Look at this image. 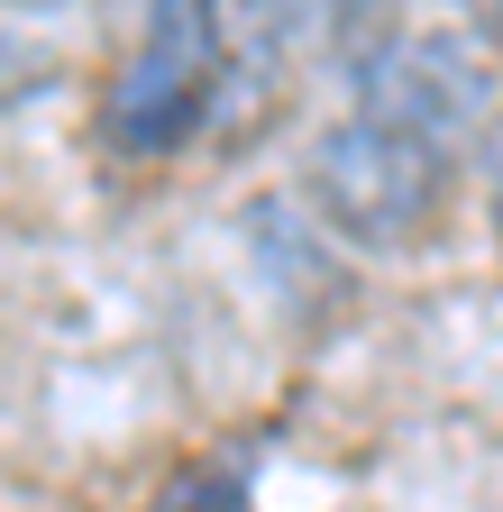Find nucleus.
Listing matches in <instances>:
<instances>
[{
  "instance_id": "f257e3e1",
  "label": "nucleus",
  "mask_w": 503,
  "mask_h": 512,
  "mask_svg": "<svg viewBox=\"0 0 503 512\" xmlns=\"http://www.w3.org/2000/svg\"><path fill=\"white\" fill-rule=\"evenodd\" d=\"M449 174H458V147L421 138V128H394V119H366V110H348L311 147V192H321L330 229L357 247L430 238L439 202H449Z\"/></svg>"
},
{
  "instance_id": "f03ea898",
  "label": "nucleus",
  "mask_w": 503,
  "mask_h": 512,
  "mask_svg": "<svg viewBox=\"0 0 503 512\" xmlns=\"http://www.w3.org/2000/svg\"><path fill=\"white\" fill-rule=\"evenodd\" d=\"M229 83V0H156L138 64L110 92V138L129 156H174L193 147Z\"/></svg>"
},
{
  "instance_id": "7ed1b4c3",
  "label": "nucleus",
  "mask_w": 503,
  "mask_h": 512,
  "mask_svg": "<svg viewBox=\"0 0 503 512\" xmlns=\"http://www.w3.org/2000/svg\"><path fill=\"white\" fill-rule=\"evenodd\" d=\"M348 83H357L366 119H394V128H421L439 147H467L503 101V64H494L485 37L439 28V37H385L366 64H348Z\"/></svg>"
},
{
  "instance_id": "20e7f679",
  "label": "nucleus",
  "mask_w": 503,
  "mask_h": 512,
  "mask_svg": "<svg viewBox=\"0 0 503 512\" xmlns=\"http://www.w3.org/2000/svg\"><path fill=\"white\" fill-rule=\"evenodd\" d=\"M46 74H55V55H46V46H28V37H0V110H10V101H28Z\"/></svg>"
},
{
  "instance_id": "39448f33",
  "label": "nucleus",
  "mask_w": 503,
  "mask_h": 512,
  "mask_svg": "<svg viewBox=\"0 0 503 512\" xmlns=\"http://www.w3.org/2000/svg\"><path fill=\"white\" fill-rule=\"evenodd\" d=\"M165 512H247V485H238V467H202Z\"/></svg>"
},
{
  "instance_id": "423d86ee",
  "label": "nucleus",
  "mask_w": 503,
  "mask_h": 512,
  "mask_svg": "<svg viewBox=\"0 0 503 512\" xmlns=\"http://www.w3.org/2000/svg\"><path fill=\"white\" fill-rule=\"evenodd\" d=\"M467 19H485V28H503V0H458Z\"/></svg>"
},
{
  "instance_id": "0eeeda50",
  "label": "nucleus",
  "mask_w": 503,
  "mask_h": 512,
  "mask_svg": "<svg viewBox=\"0 0 503 512\" xmlns=\"http://www.w3.org/2000/svg\"><path fill=\"white\" fill-rule=\"evenodd\" d=\"M494 220H503V192H494Z\"/></svg>"
}]
</instances>
